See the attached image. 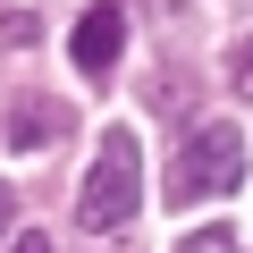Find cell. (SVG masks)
Here are the masks:
<instances>
[{
	"label": "cell",
	"instance_id": "cell-1",
	"mask_svg": "<svg viewBox=\"0 0 253 253\" xmlns=\"http://www.w3.org/2000/svg\"><path fill=\"white\" fill-rule=\"evenodd\" d=\"M135 203H144V152H135L126 126H110L101 152H93V169H84V186H76V219L93 236H110V228L135 219Z\"/></svg>",
	"mask_w": 253,
	"mask_h": 253
},
{
	"label": "cell",
	"instance_id": "cell-2",
	"mask_svg": "<svg viewBox=\"0 0 253 253\" xmlns=\"http://www.w3.org/2000/svg\"><path fill=\"white\" fill-rule=\"evenodd\" d=\"M236 186H245V135H236L228 118L194 126V135H186V152H177V169H169V211L219 203V194H236Z\"/></svg>",
	"mask_w": 253,
	"mask_h": 253
},
{
	"label": "cell",
	"instance_id": "cell-3",
	"mask_svg": "<svg viewBox=\"0 0 253 253\" xmlns=\"http://www.w3.org/2000/svg\"><path fill=\"white\" fill-rule=\"evenodd\" d=\"M68 51H76V76L101 84V76L118 68V51H126V9H118V0H93V9L76 17V42H68Z\"/></svg>",
	"mask_w": 253,
	"mask_h": 253
},
{
	"label": "cell",
	"instance_id": "cell-4",
	"mask_svg": "<svg viewBox=\"0 0 253 253\" xmlns=\"http://www.w3.org/2000/svg\"><path fill=\"white\" fill-rule=\"evenodd\" d=\"M59 135H68V110H59L51 93H26V101L9 110V144H17V152H34V144H59Z\"/></svg>",
	"mask_w": 253,
	"mask_h": 253
},
{
	"label": "cell",
	"instance_id": "cell-5",
	"mask_svg": "<svg viewBox=\"0 0 253 253\" xmlns=\"http://www.w3.org/2000/svg\"><path fill=\"white\" fill-rule=\"evenodd\" d=\"M177 253H245V245H236V228H194Z\"/></svg>",
	"mask_w": 253,
	"mask_h": 253
},
{
	"label": "cell",
	"instance_id": "cell-6",
	"mask_svg": "<svg viewBox=\"0 0 253 253\" xmlns=\"http://www.w3.org/2000/svg\"><path fill=\"white\" fill-rule=\"evenodd\" d=\"M228 84H236V93H245V101H253V34H245V42H236V51H228Z\"/></svg>",
	"mask_w": 253,
	"mask_h": 253
},
{
	"label": "cell",
	"instance_id": "cell-7",
	"mask_svg": "<svg viewBox=\"0 0 253 253\" xmlns=\"http://www.w3.org/2000/svg\"><path fill=\"white\" fill-rule=\"evenodd\" d=\"M34 34H42V26H34V17H26V9H9V17H0V42H9V51H26V42H34Z\"/></svg>",
	"mask_w": 253,
	"mask_h": 253
},
{
	"label": "cell",
	"instance_id": "cell-8",
	"mask_svg": "<svg viewBox=\"0 0 253 253\" xmlns=\"http://www.w3.org/2000/svg\"><path fill=\"white\" fill-rule=\"evenodd\" d=\"M9 219H17V194L0 186V245H9Z\"/></svg>",
	"mask_w": 253,
	"mask_h": 253
},
{
	"label": "cell",
	"instance_id": "cell-9",
	"mask_svg": "<svg viewBox=\"0 0 253 253\" xmlns=\"http://www.w3.org/2000/svg\"><path fill=\"white\" fill-rule=\"evenodd\" d=\"M9 253H51V245H42V236H17V245H9Z\"/></svg>",
	"mask_w": 253,
	"mask_h": 253
}]
</instances>
